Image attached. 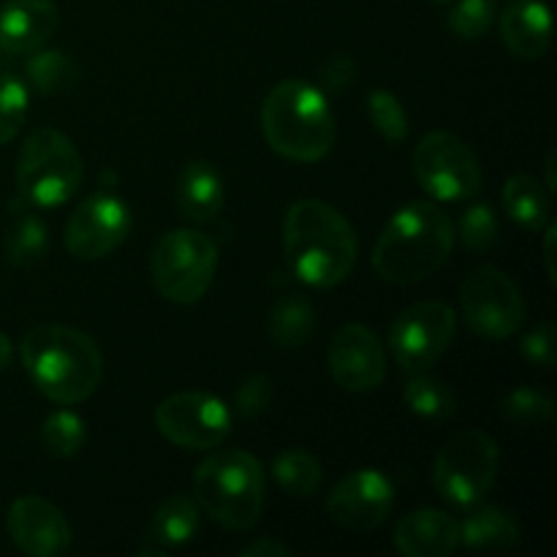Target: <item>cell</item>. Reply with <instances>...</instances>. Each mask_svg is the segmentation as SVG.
<instances>
[{"label":"cell","instance_id":"obj_1","mask_svg":"<svg viewBox=\"0 0 557 557\" xmlns=\"http://www.w3.org/2000/svg\"><path fill=\"white\" fill-rule=\"evenodd\" d=\"M357 234L351 223L319 199L294 201L283 221V256L302 283L332 288L357 264Z\"/></svg>","mask_w":557,"mask_h":557},{"label":"cell","instance_id":"obj_2","mask_svg":"<svg viewBox=\"0 0 557 557\" xmlns=\"http://www.w3.org/2000/svg\"><path fill=\"white\" fill-rule=\"evenodd\" d=\"M455 248V223L435 201L400 207L373 248V270L386 283L408 286L435 275Z\"/></svg>","mask_w":557,"mask_h":557},{"label":"cell","instance_id":"obj_3","mask_svg":"<svg viewBox=\"0 0 557 557\" xmlns=\"http://www.w3.org/2000/svg\"><path fill=\"white\" fill-rule=\"evenodd\" d=\"M20 357L36 389L60 406L87 400L103 379L101 348L74 326H36L22 337Z\"/></svg>","mask_w":557,"mask_h":557},{"label":"cell","instance_id":"obj_4","mask_svg":"<svg viewBox=\"0 0 557 557\" xmlns=\"http://www.w3.org/2000/svg\"><path fill=\"white\" fill-rule=\"evenodd\" d=\"M261 131L277 156L297 163H315L335 145L337 123L319 85L283 79L261 103Z\"/></svg>","mask_w":557,"mask_h":557},{"label":"cell","instance_id":"obj_5","mask_svg":"<svg viewBox=\"0 0 557 557\" xmlns=\"http://www.w3.org/2000/svg\"><path fill=\"white\" fill-rule=\"evenodd\" d=\"M264 468L243 449L215 451L194 476L196 506L226 531H250L264 511Z\"/></svg>","mask_w":557,"mask_h":557},{"label":"cell","instance_id":"obj_6","mask_svg":"<svg viewBox=\"0 0 557 557\" xmlns=\"http://www.w3.org/2000/svg\"><path fill=\"white\" fill-rule=\"evenodd\" d=\"M82 185V156L58 128H36L16 158V188L33 207H60Z\"/></svg>","mask_w":557,"mask_h":557},{"label":"cell","instance_id":"obj_7","mask_svg":"<svg viewBox=\"0 0 557 557\" xmlns=\"http://www.w3.org/2000/svg\"><path fill=\"white\" fill-rule=\"evenodd\" d=\"M498 444L484 430L455 433L438 449L433 462V484L444 500L457 509L484 504L498 479Z\"/></svg>","mask_w":557,"mask_h":557},{"label":"cell","instance_id":"obj_8","mask_svg":"<svg viewBox=\"0 0 557 557\" xmlns=\"http://www.w3.org/2000/svg\"><path fill=\"white\" fill-rule=\"evenodd\" d=\"M218 267V248L207 234L174 228L163 234L150 256L156 292L166 302L194 305L210 292Z\"/></svg>","mask_w":557,"mask_h":557},{"label":"cell","instance_id":"obj_9","mask_svg":"<svg viewBox=\"0 0 557 557\" xmlns=\"http://www.w3.org/2000/svg\"><path fill=\"white\" fill-rule=\"evenodd\" d=\"M413 174L435 201H466L482 188V166L471 147L449 131L422 136L413 150Z\"/></svg>","mask_w":557,"mask_h":557},{"label":"cell","instance_id":"obj_10","mask_svg":"<svg viewBox=\"0 0 557 557\" xmlns=\"http://www.w3.org/2000/svg\"><path fill=\"white\" fill-rule=\"evenodd\" d=\"M466 324L484 341H506L525 321V299L517 283L498 267H479L460 288Z\"/></svg>","mask_w":557,"mask_h":557},{"label":"cell","instance_id":"obj_11","mask_svg":"<svg viewBox=\"0 0 557 557\" xmlns=\"http://www.w3.org/2000/svg\"><path fill=\"white\" fill-rule=\"evenodd\" d=\"M156 428L180 449L210 451L232 433V411L210 392H177L156 408Z\"/></svg>","mask_w":557,"mask_h":557},{"label":"cell","instance_id":"obj_12","mask_svg":"<svg viewBox=\"0 0 557 557\" xmlns=\"http://www.w3.org/2000/svg\"><path fill=\"white\" fill-rule=\"evenodd\" d=\"M457 315L451 305L428 299L403 310L389 332V348L403 370L422 373L438 362L455 341Z\"/></svg>","mask_w":557,"mask_h":557},{"label":"cell","instance_id":"obj_13","mask_svg":"<svg viewBox=\"0 0 557 557\" xmlns=\"http://www.w3.org/2000/svg\"><path fill=\"white\" fill-rule=\"evenodd\" d=\"M131 232V210L114 190L79 201L65 223V248L79 261H98L117 250Z\"/></svg>","mask_w":557,"mask_h":557},{"label":"cell","instance_id":"obj_14","mask_svg":"<svg viewBox=\"0 0 557 557\" xmlns=\"http://www.w3.org/2000/svg\"><path fill=\"white\" fill-rule=\"evenodd\" d=\"M326 517L346 531H375L395 509V487L375 468L348 473L326 495Z\"/></svg>","mask_w":557,"mask_h":557},{"label":"cell","instance_id":"obj_15","mask_svg":"<svg viewBox=\"0 0 557 557\" xmlns=\"http://www.w3.org/2000/svg\"><path fill=\"white\" fill-rule=\"evenodd\" d=\"M326 362L335 384L346 392H373L386 379L384 346L364 324L341 326L330 343Z\"/></svg>","mask_w":557,"mask_h":557},{"label":"cell","instance_id":"obj_16","mask_svg":"<svg viewBox=\"0 0 557 557\" xmlns=\"http://www.w3.org/2000/svg\"><path fill=\"white\" fill-rule=\"evenodd\" d=\"M9 536L30 557H60L71 549L74 533L63 511L47 498L22 495L9 509Z\"/></svg>","mask_w":557,"mask_h":557},{"label":"cell","instance_id":"obj_17","mask_svg":"<svg viewBox=\"0 0 557 557\" xmlns=\"http://www.w3.org/2000/svg\"><path fill=\"white\" fill-rule=\"evenodd\" d=\"M60 27V11L52 0H5L0 5V52L30 54L47 47Z\"/></svg>","mask_w":557,"mask_h":557},{"label":"cell","instance_id":"obj_18","mask_svg":"<svg viewBox=\"0 0 557 557\" xmlns=\"http://www.w3.org/2000/svg\"><path fill=\"white\" fill-rule=\"evenodd\" d=\"M395 547L406 557H449L460 547V522L441 509H417L397 522Z\"/></svg>","mask_w":557,"mask_h":557},{"label":"cell","instance_id":"obj_19","mask_svg":"<svg viewBox=\"0 0 557 557\" xmlns=\"http://www.w3.org/2000/svg\"><path fill=\"white\" fill-rule=\"evenodd\" d=\"M500 38L522 60H539L553 41V16L542 0H515L500 14Z\"/></svg>","mask_w":557,"mask_h":557},{"label":"cell","instance_id":"obj_20","mask_svg":"<svg viewBox=\"0 0 557 557\" xmlns=\"http://www.w3.org/2000/svg\"><path fill=\"white\" fill-rule=\"evenodd\" d=\"M226 205V185L210 161H190L177 180V207L185 218L207 223Z\"/></svg>","mask_w":557,"mask_h":557},{"label":"cell","instance_id":"obj_21","mask_svg":"<svg viewBox=\"0 0 557 557\" xmlns=\"http://www.w3.org/2000/svg\"><path fill=\"white\" fill-rule=\"evenodd\" d=\"M520 542V525L500 506H471L460 522V547L504 549Z\"/></svg>","mask_w":557,"mask_h":557},{"label":"cell","instance_id":"obj_22","mask_svg":"<svg viewBox=\"0 0 557 557\" xmlns=\"http://www.w3.org/2000/svg\"><path fill=\"white\" fill-rule=\"evenodd\" d=\"M315 324H319V315H315L313 302L302 294H286V297L277 299L270 310V319H267L272 343L277 348H286V351L302 348L313 337Z\"/></svg>","mask_w":557,"mask_h":557},{"label":"cell","instance_id":"obj_23","mask_svg":"<svg viewBox=\"0 0 557 557\" xmlns=\"http://www.w3.org/2000/svg\"><path fill=\"white\" fill-rule=\"evenodd\" d=\"M500 201H504L506 215L525 232H542L549 223V210H553L549 190L531 174H515L506 180Z\"/></svg>","mask_w":557,"mask_h":557},{"label":"cell","instance_id":"obj_24","mask_svg":"<svg viewBox=\"0 0 557 557\" xmlns=\"http://www.w3.org/2000/svg\"><path fill=\"white\" fill-rule=\"evenodd\" d=\"M201 509L190 495L177 493L163 500L152 515L150 533L161 547H183L199 533Z\"/></svg>","mask_w":557,"mask_h":557},{"label":"cell","instance_id":"obj_25","mask_svg":"<svg viewBox=\"0 0 557 557\" xmlns=\"http://www.w3.org/2000/svg\"><path fill=\"white\" fill-rule=\"evenodd\" d=\"M272 476L283 493L310 498L321 487V462L308 449H286L272 460Z\"/></svg>","mask_w":557,"mask_h":557},{"label":"cell","instance_id":"obj_26","mask_svg":"<svg viewBox=\"0 0 557 557\" xmlns=\"http://www.w3.org/2000/svg\"><path fill=\"white\" fill-rule=\"evenodd\" d=\"M403 400L417 417L433 419V422L451 419L457 411V397L451 386L435 375L413 373V379L406 384V392H403Z\"/></svg>","mask_w":557,"mask_h":557},{"label":"cell","instance_id":"obj_27","mask_svg":"<svg viewBox=\"0 0 557 557\" xmlns=\"http://www.w3.org/2000/svg\"><path fill=\"white\" fill-rule=\"evenodd\" d=\"M25 74L30 87H36L44 96H52V92H63L65 87L74 85L76 79V65L63 49H36L30 52L25 65Z\"/></svg>","mask_w":557,"mask_h":557},{"label":"cell","instance_id":"obj_28","mask_svg":"<svg viewBox=\"0 0 557 557\" xmlns=\"http://www.w3.org/2000/svg\"><path fill=\"white\" fill-rule=\"evenodd\" d=\"M49 250L47 223L36 215H22L5 234V259L14 267H36Z\"/></svg>","mask_w":557,"mask_h":557},{"label":"cell","instance_id":"obj_29","mask_svg":"<svg viewBox=\"0 0 557 557\" xmlns=\"http://www.w3.org/2000/svg\"><path fill=\"white\" fill-rule=\"evenodd\" d=\"M498 411L506 422L517 424V428H542L553 419L555 400L544 392L531 389V386H520L500 400Z\"/></svg>","mask_w":557,"mask_h":557},{"label":"cell","instance_id":"obj_30","mask_svg":"<svg viewBox=\"0 0 557 557\" xmlns=\"http://www.w3.org/2000/svg\"><path fill=\"white\" fill-rule=\"evenodd\" d=\"M41 444L47 455L69 460L85 446V422L74 411H54L41 428Z\"/></svg>","mask_w":557,"mask_h":557},{"label":"cell","instance_id":"obj_31","mask_svg":"<svg viewBox=\"0 0 557 557\" xmlns=\"http://www.w3.org/2000/svg\"><path fill=\"white\" fill-rule=\"evenodd\" d=\"M30 109V92L27 85L14 74H0V145L16 139L27 120Z\"/></svg>","mask_w":557,"mask_h":557},{"label":"cell","instance_id":"obj_32","mask_svg":"<svg viewBox=\"0 0 557 557\" xmlns=\"http://www.w3.org/2000/svg\"><path fill=\"white\" fill-rule=\"evenodd\" d=\"M368 117L373 123V128L384 136L392 145H400L408 136V114L403 109L400 98L392 90L384 87H375L368 96Z\"/></svg>","mask_w":557,"mask_h":557},{"label":"cell","instance_id":"obj_33","mask_svg":"<svg viewBox=\"0 0 557 557\" xmlns=\"http://www.w3.org/2000/svg\"><path fill=\"white\" fill-rule=\"evenodd\" d=\"M460 239L473 253H487V250H493L500 239V223L493 207L484 205V201L466 207V212L460 218Z\"/></svg>","mask_w":557,"mask_h":557},{"label":"cell","instance_id":"obj_34","mask_svg":"<svg viewBox=\"0 0 557 557\" xmlns=\"http://www.w3.org/2000/svg\"><path fill=\"white\" fill-rule=\"evenodd\" d=\"M451 3L455 5H451L446 25L466 41H476L493 27L495 11H498L495 0H451Z\"/></svg>","mask_w":557,"mask_h":557},{"label":"cell","instance_id":"obj_35","mask_svg":"<svg viewBox=\"0 0 557 557\" xmlns=\"http://www.w3.org/2000/svg\"><path fill=\"white\" fill-rule=\"evenodd\" d=\"M272 395H275V386H272L270 375L253 373L237 386V392H234V408L248 419L259 417V413H264L267 406L272 403Z\"/></svg>","mask_w":557,"mask_h":557},{"label":"cell","instance_id":"obj_36","mask_svg":"<svg viewBox=\"0 0 557 557\" xmlns=\"http://www.w3.org/2000/svg\"><path fill=\"white\" fill-rule=\"evenodd\" d=\"M522 357L531 364H539V368H555V324L553 321H544L536 330L528 332L520 343Z\"/></svg>","mask_w":557,"mask_h":557},{"label":"cell","instance_id":"obj_37","mask_svg":"<svg viewBox=\"0 0 557 557\" xmlns=\"http://www.w3.org/2000/svg\"><path fill=\"white\" fill-rule=\"evenodd\" d=\"M319 76H321L319 79L321 90L343 92L348 85H351L354 76H357V65H354V60L346 58V54H335V58H330L324 65H321Z\"/></svg>","mask_w":557,"mask_h":557},{"label":"cell","instance_id":"obj_38","mask_svg":"<svg viewBox=\"0 0 557 557\" xmlns=\"http://www.w3.org/2000/svg\"><path fill=\"white\" fill-rule=\"evenodd\" d=\"M239 555L243 557H288L292 555V549H288L286 544L275 542V539H256V542L245 544V547L239 549Z\"/></svg>","mask_w":557,"mask_h":557},{"label":"cell","instance_id":"obj_39","mask_svg":"<svg viewBox=\"0 0 557 557\" xmlns=\"http://www.w3.org/2000/svg\"><path fill=\"white\" fill-rule=\"evenodd\" d=\"M544 232V267H547V277L549 281H557V267H555V237H557V223L549 221L547 226L542 228Z\"/></svg>","mask_w":557,"mask_h":557},{"label":"cell","instance_id":"obj_40","mask_svg":"<svg viewBox=\"0 0 557 557\" xmlns=\"http://www.w3.org/2000/svg\"><path fill=\"white\" fill-rule=\"evenodd\" d=\"M11 354H14V348H11V341L3 335V332H0V373H3V370L11 364Z\"/></svg>","mask_w":557,"mask_h":557},{"label":"cell","instance_id":"obj_41","mask_svg":"<svg viewBox=\"0 0 557 557\" xmlns=\"http://www.w3.org/2000/svg\"><path fill=\"white\" fill-rule=\"evenodd\" d=\"M555 158H557V152L549 150L547 163H544V166H547V185H544V188H547V190H555V185H557V180H555Z\"/></svg>","mask_w":557,"mask_h":557},{"label":"cell","instance_id":"obj_42","mask_svg":"<svg viewBox=\"0 0 557 557\" xmlns=\"http://www.w3.org/2000/svg\"><path fill=\"white\" fill-rule=\"evenodd\" d=\"M433 3H451V0H433Z\"/></svg>","mask_w":557,"mask_h":557}]
</instances>
